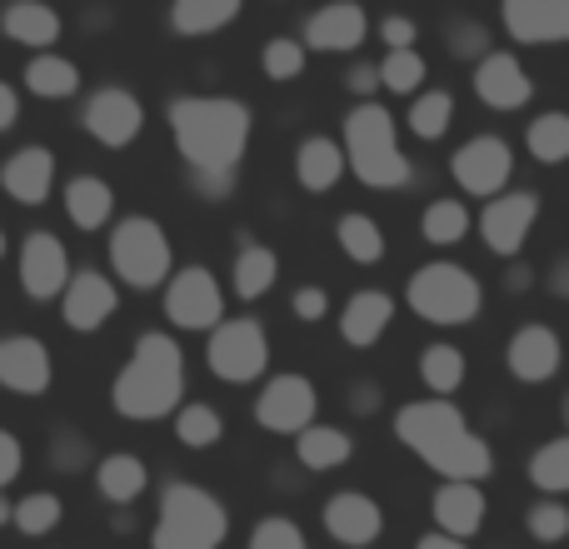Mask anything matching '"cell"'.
<instances>
[{
    "label": "cell",
    "instance_id": "56",
    "mask_svg": "<svg viewBox=\"0 0 569 549\" xmlns=\"http://www.w3.org/2000/svg\"><path fill=\"white\" fill-rule=\"evenodd\" d=\"M565 425H569V395H565Z\"/></svg>",
    "mask_w": 569,
    "mask_h": 549
},
{
    "label": "cell",
    "instance_id": "26",
    "mask_svg": "<svg viewBox=\"0 0 569 549\" xmlns=\"http://www.w3.org/2000/svg\"><path fill=\"white\" fill-rule=\"evenodd\" d=\"M110 210H116V190H110L100 176H76L66 186V216H70V226L100 230L110 220Z\"/></svg>",
    "mask_w": 569,
    "mask_h": 549
},
{
    "label": "cell",
    "instance_id": "8",
    "mask_svg": "<svg viewBox=\"0 0 569 549\" xmlns=\"http://www.w3.org/2000/svg\"><path fill=\"white\" fill-rule=\"evenodd\" d=\"M206 360H210V375H220L230 385L260 380V370L270 365V340L260 330V320H220L210 330Z\"/></svg>",
    "mask_w": 569,
    "mask_h": 549
},
{
    "label": "cell",
    "instance_id": "15",
    "mask_svg": "<svg viewBox=\"0 0 569 549\" xmlns=\"http://www.w3.org/2000/svg\"><path fill=\"white\" fill-rule=\"evenodd\" d=\"M530 76H525L520 56L510 50H485L480 66H475V96L485 100L490 110H520L530 100Z\"/></svg>",
    "mask_w": 569,
    "mask_h": 549
},
{
    "label": "cell",
    "instance_id": "28",
    "mask_svg": "<svg viewBox=\"0 0 569 549\" xmlns=\"http://www.w3.org/2000/svg\"><path fill=\"white\" fill-rule=\"evenodd\" d=\"M295 176H300L305 190H330L335 180L345 176V150L325 136L305 140V146L295 150Z\"/></svg>",
    "mask_w": 569,
    "mask_h": 549
},
{
    "label": "cell",
    "instance_id": "33",
    "mask_svg": "<svg viewBox=\"0 0 569 549\" xmlns=\"http://www.w3.org/2000/svg\"><path fill=\"white\" fill-rule=\"evenodd\" d=\"M335 240H340V250L355 260V266H375V260H385V230L375 226L370 216H340Z\"/></svg>",
    "mask_w": 569,
    "mask_h": 549
},
{
    "label": "cell",
    "instance_id": "45",
    "mask_svg": "<svg viewBox=\"0 0 569 549\" xmlns=\"http://www.w3.org/2000/svg\"><path fill=\"white\" fill-rule=\"evenodd\" d=\"M20 465H26V450H20V440L10 430H0V490H6V485L20 475Z\"/></svg>",
    "mask_w": 569,
    "mask_h": 549
},
{
    "label": "cell",
    "instance_id": "39",
    "mask_svg": "<svg viewBox=\"0 0 569 549\" xmlns=\"http://www.w3.org/2000/svg\"><path fill=\"white\" fill-rule=\"evenodd\" d=\"M176 435H180V445H190V450H210V445L226 435V420H220L210 405H186V410L176 415Z\"/></svg>",
    "mask_w": 569,
    "mask_h": 549
},
{
    "label": "cell",
    "instance_id": "27",
    "mask_svg": "<svg viewBox=\"0 0 569 549\" xmlns=\"http://www.w3.org/2000/svg\"><path fill=\"white\" fill-rule=\"evenodd\" d=\"M150 470L140 455H106V460L96 465V490L106 495L110 505H130L140 500V490H146Z\"/></svg>",
    "mask_w": 569,
    "mask_h": 549
},
{
    "label": "cell",
    "instance_id": "13",
    "mask_svg": "<svg viewBox=\"0 0 569 549\" xmlns=\"http://www.w3.org/2000/svg\"><path fill=\"white\" fill-rule=\"evenodd\" d=\"M540 220V196L530 190H510V196H495L480 216V236L495 256H515L530 236V226Z\"/></svg>",
    "mask_w": 569,
    "mask_h": 549
},
{
    "label": "cell",
    "instance_id": "9",
    "mask_svg": "<svg viewBox=\"0 0 569 549\" xmlns=\"http://www.w3.org/2000/svg\"><path fill=\"white\" fill-rule=\"evenodd\" d=\"M166 315L180 330H216L226 320V300H220V285L206 266H186L180 274H170L166 285Z\"/></svg>",
    "mask_w": 569,
    "mask_h": 549
},
{
    "label": "cell",
    "instance_id": "40",
    "mask_svg": "<svg viewBox=\"0 0 569 549\" xmlns=\"http://www.w3.org/2000/svg\"><path fill=\"white\" fill-rule=\"evenodd\" d=\"M450 116H455V100L445 96V90H425L410 106V130L420 140H440L445 130H450Z\"/></svg>",
    "mask_w": 569,
    "mask_h": 549
},
{
    "label": "cell",
    "instance_id": "25",
    "mask_svg": "<svg viewBox=\"0 0 569 549\" xmlns=\"http://www.w3.org/2000/svg\"><path fill=\"white\" fill-rule=\"evenodd\" d=\"M0 26H6V36L16 40V46H30V50H40V56L60 40V16L50 6H40V0H20V6H10L6 16H0Z\"/></svg>",
    "mask_w": 569,
    "mask_h": 549
},
{
    "label": "cell",
    "instance_id": "38",
    "mask_svg": "<svg viewBox=\"0 0 569 549\" xmlns=\"http://www.w3.org/2000/svg\"><path fill=\"white\" fill-rule=\"evenodd\" d=\"M420 375L435 395H455L465 385V355L455 350V345H430V350L420 355Z\"/></svg>",
    "mask_w": 569,
    "mask_h": 549
},
{
    "label": "cell",
    "instance_id": "19",
    "mask_svg": "<svg viewBox=\"0 0 569 549\" xmlns=\"http://www.w3.org/2000/svg\"><path fill=\"white\" fill-rule=\"evenodd\" d=\"M505 360H510L515 380L545 385V380H555V370H560L565 345H560V335H555L550 325H525V330L510 340V355H505Z\"/></svg>",
    "mask_w": 569,
    "mask_h": 549
},
{
    "label": "cell",
    "instance_id": "35",
    "mask_svg": "<svg viewBox=\"0 0 569 549\" xmlns=\"http://www.w3.org/2000/svg\"><path fill=\"white\" fill-rule=\"evenodd\" d=\"M530 485L545 495H569V435L530 455Z\"/></svg>",
    "mask_w": 569,
    "mask_h": 549
},
{
    "label": "cell",
    "instance_id": "16",
    "mask_svg": "<svg viewBox=\"0 0 569 549\" xmlns=\"http://www.w3.org/2000/svg\"><path fill=\"white\" fill-rule=\"evenodd\" d=\"M116 305H120L116 285H110L100 270H80V274H70L66 295H60L66 325H70V330H80V335L100 330V325H106L110 315H116Z\"/></svg>",
    "mask_w": 569,
    "mask_h": 549
},
{
    "label": "cell",
    "instance_id": "3",
    "mask_svg": "<svg viewBox=\"0 0 569 549\" xmlns=\"http://www.w3.org/2000/svg\"><path fill=\"white\" fill-rule=\"evenodd\" d=\"M180 395H186V355H180V345L160 330L140 335L126 370L116 375V390H110L116 410L126 420H166V415H176Z\"/></svg>",
    "mask_w": 569,
    "mask_h": 549
},
{
    "label": "cell",
    "instance_id": "44",
    "mask_svg": "<svg viewBox=\"0 0 569 549\" xmlns=\"http://www.w3.org/2000/svg\"><path fill=\"white\" fill-rule=\"evenodd\" d=\"M525 520H530V535L540 545H560L565 535H569V510H565L560 500H540L530 515H525Z\"/></svg>",
    "mask_w": 569,
    "mask_h": 549
},
{
    "label": "cell",
    "instance_id": "52",
    "mask_svg": "<svg viewBox=\"0 0 569 549\" xmlns=\"http://www.w3.org/2000/svg\"><path fill=\"white\" fill-rule=\"evenodd\" d=\"M415 549H470V545H460V540H450V535L435 530V535H425V540L415 545Z\"/></svg>",
    "mask_w": 569,
    "mask_h": 549
},
{
    "label": "cell",
    "instance_id": "51",
    "mask_svg": "<svg viewBox=\"0 0 569 549\" xmlns=\"http://www.w3.org/2000/svg\"><path fill=\"white\" fill-rule=\"evenodd\" d=\"M550 290L560 295V300H569V260H560V266L550 270Z\"/></svg>",
    "mask_w": 569,
    "mask_h": 549
},
{
    "label": "cell",
    "instance_id": "29",
    "mask_svg": "<svg viewBox=\"0 0 569 549\" xmlns=\"http://www.w3.org/2000/svg\"><path fill=\"white\" fill-rule=\"evenodd\" d=\"M295 455H300L305 470H340L355 455V445H350V435L335 430V425H310V430H300V440H295Z\"/></svg>",
    "mask_w": 569,
    "mask_h": 549
},
{
    "label": "cell",
    "instance_id": "12",
    "mask_svg": "<svg viewBox=\"0 0 569 549\" xmlns=\"http://www.w3.org/2000/svg\"><path fill=\"white\" fill-rule=\"evenodd\" d=\"M140 126H146V106H140L130 90L106 86L86 100V130L100 140V146H110V150L130 146V140L140 136Z\"/></svg>",
    "mask_w": 569,
    "mask_h": 549
},
{
    "label": "cell",
    "instance_id": "47",
    "mask_svg": "<svg viewBox=\"0 0 569 549\" xmlns=\"http://www.w3.org/2000/svg\"><path fill=\"white\" fill-rule=\"evenodd\" d=\"M380 36L390 40V50H410L415 26H410V20H405V16H390V20H385V26H380Z\"/></svg>",
    "mask_w": 569,
    "mask_h": 549
},
{
    "label": "cell",
    "instance_id": "30",
    "mask_svg": "<svg viewBox=\"0 0 569 549\" xmlns=\"http://www.w3.org/2000/svg\"><path fill=\"white\" fill-rule=\"evenodd\" d=\"M26 90L30 96H40V100H66V96H76L80 90V70L70 66L66 56H36L26 66Z\"/></svg>",
    "mask_w": 569,
    "mask_h": 549
},
{
    "label": "cell",
    "instance_id": "21",
    "mask_svg": "<svg viewBox=\"0 0 569 549\" xmlns=\"http://www.w3.org/2000/svg\"><path fill=\"white\" fill-rule=\"evenodd\" d=\"M0 186H6V196L20 200V206H40V200L50 196V186H56V156H50L46 146L16 150V156L6 160V170H0Z\"/></svg>",
    "mask_w": 569,
    "mask_h": 549
},
{
    "label": "cell",
    "instance_id": "53",
    "mask_svg": "<svg viewBox=\"0 0 569 549\" xmlns=\"http://www.w3.org/2000/svg\"><path fill=\"white\" fill-rule=\"evenodd\" d=\"M375 400H380V390H375V385H355V410H375Z\"/></svg>",
    "mask_w": 569,
    "mask_h": 549
},
{
    "label": "cell",
    "instance_id": "22",
    "mask_svg": "<svg viewBox=\"0 0 569 549\" xmlns=\"http://www.w3.org/2000/svg\"><path fill=\"white\" fill-rule=\"evenodd\" d=\"M365 30H370V20H365L360 6H325V10H315L310 26H305V46L325 50V56H340V50L360 46Z\"/></svg>",
    "mask_w": 569,
    "mask_h": 549
},
{
    "label": "cell",
    "instance_id": "2",
    "mask_svg": "<svg viewBox=\"0 0 569 549\" xmlns=\"http://www.w3.org/2000/svg\"><path fill=\"white\" fill-rule=\"evenodd\" d=\"M395 435L405 450H415L430 470H440L450 485H475L495 470V455L480 435L465 425V415L450 400H415L395 415Z\"/></svg>",
    "mask_w": 569,
    "mask_h": 549
},
{
    "label": "cell",
    "instance_id": "24",
    "mask_svg": "<svg viewBox=\"0 0 569 549\" xmlns=\"http://www.w3.org/2000/svg\"><path fill=\"white\" fill-rule=\"evenodd\" d=\"M395 320V300L385 290H360L350 295V305L340 310V335L355 345V350H365V345H375L385 330H390Z\"/></svg>",
    "mask_w": 569,
    "mask_h": 549
},
{
    "label": "cell",
    "instance_id": "5",
    "mask_svg": "<svg viewBox=\"0 0 569 549\" xmlns=\"http://www.w3.org/2000/svg\"><path fill=\"white\" fill-rule=\"evenodd\" d=\"M230 535V510L200 485H170L160 495V520L150 549H220Z\"/></svg>",
    "mask_w": 569,
    "mask_h": 549
},
{
    "label": "cell",
    "instance_id": "50",
    "mask_svg": "<svg viewBox=\"0 0 569 549\" xmlns=\"http://www.w3.org/2000/svg\"><path fill=\"white\" fill-rule=\"evenodd\" d=\"M375 86H380V70H375V66H355V70H350V90H360V96H370Z\"/></svg>",
    "mask_w": 569,
    "mask_h": 549
},
{
    "label": "cell",
    "instance_id": "4",
    "mask_svg": "<svg viewBox=\"0 0 569 549\" xmlns=\"http://www.w3.org/2000/svg\"><path fill=\"white\" fill-rule=\"evenodd\" d=\"M345 166L365 180L370 190H400L410 186V160L400 150V136H395V116L375 100L350 110L345 120Z\"/></svg>",
    "mask_w": 569,
    "mask_h": 549
},
{
    "label": "cell",
    "instance_id": "42",
    "mask_svg": "<svg viewBox=\"0 0 569 549\" xmlns=\"http://www.w3.org/2000/svg\"><path fill=\"white\" fill-rule=\"evenodd\" d=\"M260 66H266L270 80H295L305 70V46L300 40H290V36H276L266 46V56H260Z\"/></svg>",
    "mask_w": 569,
    "mask_h": 549
},
{
    "label": "cell",
    "instance_id": "37",
    "mask_svg": "<svg viewBox=\"0 0 569 549\" xmlns=\"http://www.w3.org/2000/svg\"><path fill=\"white\" fill-rule=\"evenodd\" d=\"M420 230L430 246H460V240L470 236V210H465L460 200H435V206L425 210Z\"/></svg>",
    "mask_w": 569,
    "mask_h": 549
},
{
    "label": "cell",
    "instance_id": "55",
    "mask_svg": "<svg viewBox=\"0 0 569 549\" xmlns=\"http://www.w3.org/2000/svg\"><path fill=\"white\" fill-rule=\"evenodd\" d=\"M0 256H6V230H0Z\"/></svg>",
    "mask_w": 569,
    "mask_h": 549
},
{
    "label": "cell",
    "instance_id": "18",
    "mask_svg": "<svg viewBox=\"0 0 569 549\" xmlns=\"http://www.w3.org/2000/svg\"><path fill=\"white\" fill-rule=\"evenodd\" d=\"M505 30L525 46H569V0H510Z\"/></svg>",
    "mask_w": 569,
    "mask_h": 549
},
{
    "label": "cell",
    "instance_id": "17",
    "mask_svg": "<svg viewBox=\"0 0 569 549\" xmlns=\"http://www.w3.org/2000/svg\"><path fill=\"white\" fill-rule=\"evenodd\" d=\"M50 350L36 335H6L0 340V385L16 395H46L50 390Z\"/></svg>",
    "mask_w": 569,
    "mask_h": 549
},
{
    "label": "cell",
    "instance_id": "11",
    "mask_svg": "<svg viewBox=\"0 0 569 549\" xmlns=\"http://www.w3.org/2000/svg\"><path fill=\"white\" fill-rule=\"evenodd\" d=\"M450 170L460 180V190H470V196H505V186L515 176V156L500 136H475L470 146L455 150Z\"/></svg>",
    "mask_w": 569,
    "mask_h": 549
},
{
    "label": "cell",
    "instance_id": "6",
    "mask_svg": "<svg viewBox=\"0 0 569 549\" xmlns=\"http://www.w3.org/2000/svg\"><path fill=\"white\" fill-rule=\"evenodd\" d=\"M415 315L430 325H470L485 305V290L465 266H450V260H435V266H420L405 285Z\"/></svg>",
    "mask_w": 569,
    "mask_h": 549
},
{
    "label": "cell",
    "instance_id": "14",
    "mask_svg": "<svg viewBox=\"0 0 569 549\" xmlns=\"http://www.w3.org/2000/svg\"><path fill=\"white\" fill-rule=\"evenodd\" d=\"M20 285H26L30 300H56L70 285V256L50 230H36L20 246Z\"/></svg>",
    "mask_w": 569,
    "mask_h": 549
},
{
    "label": "cell",
    "instance_id": "49",
    "mask_svg": "<svg viewBox=\"0 0 569 549\" xmlns=\"http://www.w3.org/2000/svg\"><path fill=\"white\" fill-rule=\"evenodd\" d=\"M16 120H20V96L6 86V80H0V130H10Z\"/></svg>",
    "mask_w": 569,
    "mask_h": 549
},
{
    "label": "cell",
    "instance_id": "23",
    "mask_svg": "<svg viewBox=\"0 0 569 549\" xmlns=\"http://www.w3.org/2000/svg\"><path fill=\"white\" fill-rule=\"evenodd\" d=\"M435 525H440V535H450V540H460V545L470 540L485 525L480 485H440V490H435Z\"/></svg>",
    "mask_w": 569,
    "mask_h": 549
},
{
    "label": "cell",
    "instance_id": "10",
    "mask_svg": "<svg viewBox=\"0 0 569 549\" xmlns=\"http://www.w3.org/2000/svg\"><path fill=\"white\" fill-rule=\"evenodd\" d=\"M315 410H320V395L305 375H276V380L260 390L256 400V420L276 435H300L315 425Z\"/></svg>",
    "mask_w": 569,
    "mask_h": 549
},
{
    "label": "cell",
    "instance_id": "34",
    "mask_svg": "<svg viewBox=\"0 0 569 549\" xmlns=\"http://www.w3.org/2000/svg\"><path fill=\"white\" fill-rule=\"evenodd\" d=\"M525 146H530V156L540 160V166H560V160H569V116L545 110L540 120H530Z\"/></svg>",
    "mask_w": 569,
    "mask_h": 549
},
{
    "label": "cell",
    "instance_id": "20",
    "mask_svg": "<svg viewBox=\"0 0 569 549\" xmlns=\"http://www.w3.org/2000/svg\"><path fill=\"white\" fill-rule=\"evenodd\" d=\"M325 530H330L340 545L365 549V545H375V540H380V530H385V515H380V505H375L370 495H355V490H345V495H335V500L325 505Z\"/></svg>",
    "mask_w": 569,
    "mask_h": 549
},
{
    "label": "cell",
    "instance_id": "7",
    "mask_svg": "<svg viewBox=\"0 0 569 549\" xmlns=\"http://www.w3.org/2000/svg\"><path fill=\"white\" fill-rule=\"evenodd\" d=\"M110 266L136 290H156L170 280V240L150 216H130L110 236Z\"/></svg>",
    "mask_w": 569,
    "mask_h": 549
},
{
    "label": "cell",
    "instance_id": "1",
    "mask_svg": "<svg viewBox=\"0 0 569 549\" xmlns=\"http://www.w3.org/2000/svg\"><path fill=\"white\" fill-rule=\"evenodd\" d=\"M170 136L190 160V176L206 196H226L250 146V110L230 96L170 100Z\"/></svg>",
    "mask_w": 569,
    "mask_h": 549
},
{
    "label": "cell",
    "instance_id": "31",
    "mask_svg": "<svg viewBox=\"0 0 569 549\" xmlns=\"http://www.w3.org/2000/svg\"><path fill=\"white\" fill-rule=\"evenodd\" d=\"M280 280V256L266 246H246L236 260V295L240 300H260V295H270Z\"/></svg>",
    "mask_w": 569,
    "mask_h": 549
},
{
    "label": "cell",
    "instance_id": "54",
    "mask_svg": "<svg viewBox=\"0 0 569 549\" xmlns=\"http://www.w3.org/2000/svg\"><path fill=\"white\" fill-rule=\"evenodd\" d=\"M0 525H10V500L0 495Z\"/></svg>",
    "mask_w": 569,
    "mask_h": 549
},
{
    "label": "cell",
    "instance_id": "32",
    "mask_svg": "<svg viewBox=\"0 0 569 549\" xmlns=\"http://www.w3.org/2000/svg\"><path fill=\"white\" fill-rule=\"evenodd\" d=\"M236 16H240V0H180V6L170 10V26H176L180 36H210V30L230 26Z\"/></svg>",
    "mask_w": 569,
    "mask_h": 549
},
{
    "label": "cell",
    "instance_id": "36",
    "mask_svg": "<svg viewBox=\"0 0 569 549\" xmlns=\"http://www.w3.org/2000/svg\"><path fill=\"white\" fill-rule=\"evenodd\" d=\"M60 515H66V505H60V495H26L20 505H10V525H16L20 535H30V540H40V535H50L60 525Z\"/></svg>",
    "mask_w": 569,
    "mask_h": 549
},
{
    "label": "cell",
    "instance_id": "43",
    "mask_svg": "<svg viewBox=\"0 0 569 549\" xmlns=\"http://www.w3.org/2000/svg\"><path fill=\"white\" fill-rule=\"evenodd\" d=\"M246 549H310L300 535V525L284 520V515H270V520L256 525V535H250Z\"/></svg>",
    "mask_w": 569,
    "mask_h": 549
},
{
    "label": "cell",
    "instance_id": "41",
    "mask_svg": "<svg viewBox=\"0 0 569 549\" xmlns=\"http://www.w3.org/2000/svg\"><path fill=\"white\" fill-rule=\"evenodd\" d=\"M375 70H380V80L395 90V96H415L425 80V60L415 56V50H390L385 66H375Z\"/></svg>",
    "mask_w": 569,
    "mask_h": 549
},
{
    "label": "cell",
    "instance_id": "48",
    "mask_svg": "<svg viewBox=\"0 0 569 549\" xmlns=\"http://www.w3.org/2000/svg\"><path fill=\"white\" fill-rule=\"evenodd\" d=\"M450 50H455V56H480V50H485V30H480V26H465V30H455Z\"/></svg>",
    "mask_w": 569,
    "mask_h": 549
},
{
    "label": "cell",
    "instance_id": "46",
    "mask_svg": "<svg viewBox=\"0 0 569 549\" xmlns=\"http://www.w3.org/2000/svg\"><path fill=\"white\" fill-rule=\"evenodd\" d=\"M290 305H295V315H300V320H325V310H330V295L310 285V290H295Z\"/></svg>",
    "mask_w": 569,
    "mask_h": 549
}]
</instances>
